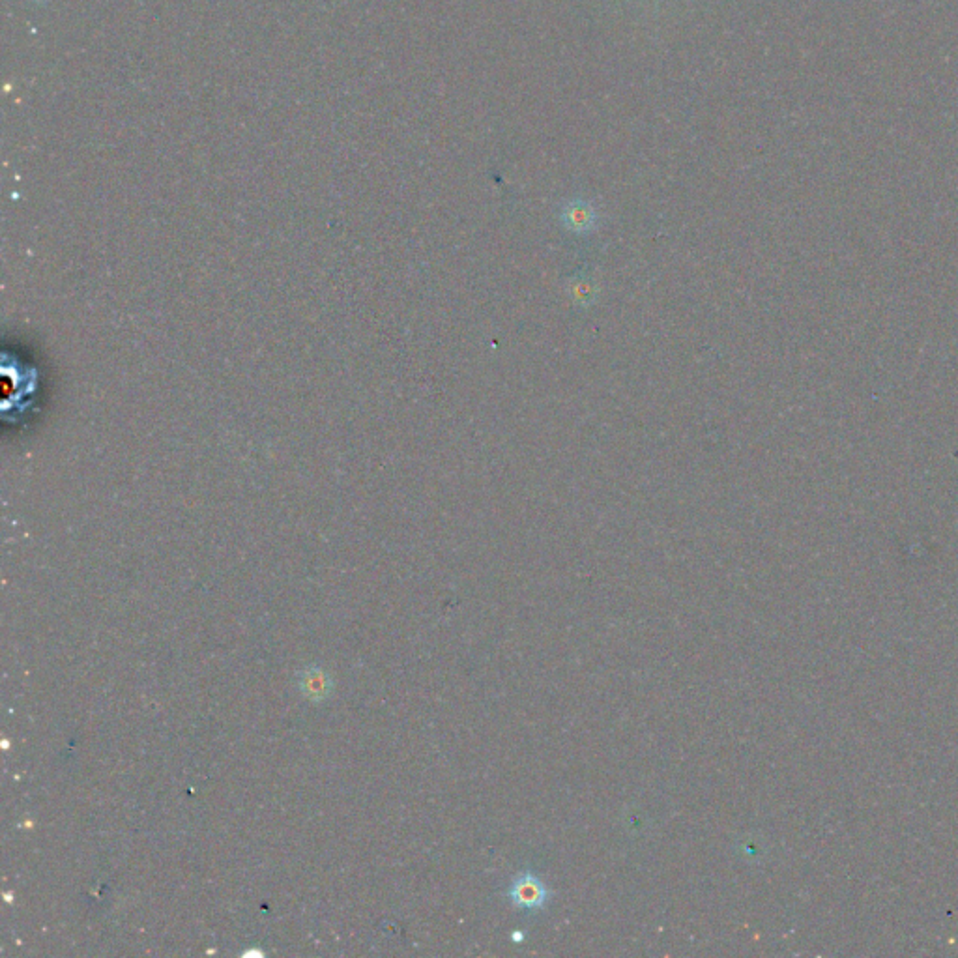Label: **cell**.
Returning a JSON list of instances; mask_svg holds the SVG:
<instances>
[{"label": "cell", "instance_id": "obj_1", "mask_svg": "<svg viewBox=\"0 0 958 958\" xmlns=\"http://www.w3.org/2000/svg\"><path fill=\"white\" fill-rule=\"evenodd\" d=\"M560 223L566 229L567 233L582 234L594 233L599 225V216H597L594 204L584 201V199H571L567 201L562 210H560Z\"/></svg>", "mask_w": 958, "mask_h": 958}, {"label": "cell", "instance_id": "obj_3", "mask_svg": "<svg viewBox=\"0 0 958 958\" xmlns=\"http://www.w3.org/2000/svg\"><path fill=\"white\" fill-rule=\"evenodd\" d=\"M566 291L575 305L590 307V305L596 304L597 289L594 281H590V279H584L581 276L571 277L567 281Z\"/></svg>", "mask_w": 958, "mask_h": 958}, {"label": "cell", "instance_id": "obj_2", "mask_svg": "<svg viewBox=\"0 0 958 958\" xmlns=\"http://www.w3.org/2000/svg\"><path fill=\"white\" fill-rule=\"evenodd\" d=\"M509 897L521 908H541L545 906L549 893L541 884V880H538L534 874L526 872L513 882V886L509 889Z\"/></svg>", "mask_w": 958, "mask_h": 958}]
</instances>
